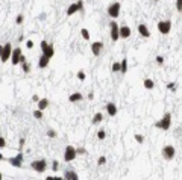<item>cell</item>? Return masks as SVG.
<instances>
[{"mask_svg": "<svg viewBox=\"0 0 182 180\" xmlns=\"http://www.w3.org/2000/svg\"><path fill=\"white\" fill-rule=\"evenodd\" d=\"M153 127H156L159 130H169L171 127V114L165 112L164 115H162L161 120H158L156 123H153Z\"/></svg>", "mask_w": 182, "mask_h": 180, "instance_id": "6da1fadb", "label": "cell"}, {"mask_svg": "<svg viewBox=\"0 0 182 180\" xmlns=\"http://www.w3.org/2000/svg\"><path fill=\"white\" fill-rule=\"evenodd\" d=\"M31 169H33L35 173H46V169H47V160L46 159H35V160H32L31 162Z\"/></svg>", "mask_w": 182, "mask_h": 180, "instance_id": "7a4b0ae2", "label": "cell"}, {"mask_svg": "<svg viewBox=\"0 0 182 180\" xmlns=\"http://www.w3.org/2000/svg\"><path fill=\"white\" fill-rule=\"evenodd\" d=\"M120 11H122V3H120V2H112V3L108 6V9H106L108 15L111 17L112 20L118 18V15H120Z\"/></svg>", "mask_w": 182, "mask_h": 180, "instance_id": "3957f363", "label": "cell"}, {"mask_svg": "<svg viewBox=\"0 0 182 180\" xmlns=\"http://www.w3.org/2000/svg\"><path fill=\"white\" fill-rule=\"evenodd\" d=\"M161 156L165 160H173L175 156H176V148L173 145H164L162 150H161Z\"/></svg>", "mask_w": 182, "mask_h": 180, "instance_id": "277c9868", "label": "cell"}, {"mask_svg": "<svg viewBox=\"0 0 182 180\" xmlns=\"http://www.w3.org/2000/svg\"><path fill=\"white\" fill-rule=\"evenodd\" d=\"M23 159H25V154H23V152H18L17 156L8 158V163H11L14 168H21L23 167Z\"/></svg>", "mask_w": 182, "mask_h": 180, "instance_id": "5b68a950", "label": "cell"}, {"mask_svg": "<svg viewBox=\"0 0 182 180\" xmlns=\"http://www.w3.org/2000/svg\"><path fill=\"white\" fill-rule=\"evenodd\" d=\"M78 158V154H76V148L73 145H67L65 150H64V160L65 162H73V160Z\"/></svg>", "mask_w": 182, "mask_h": 180, "instance_id": "8992f818", "label": "cell"}, {"mask_svg": "<svg viewBox=\"0 0 182 180\" xmlns=\"http://www.w3.org/2000/svg\"><path fill=\"white\" fill-rule=\"evenodd\" d=\"M11 53H12V44L11 42L3 44V50H2V55H0V61H2L3 64H6L8 59L11 58Z\"/></svg>", "mask_w": 182, "mask_h": 180, "instance_id": "52a82bcc", "label": "cell"}, {"mask_svg": "<svg viewBox=\"0 0 182 180\" xmlns=\"http://www.w3.org/2000/svg\"><path fill=\"white\" fill-rule=\"evenodd\" d=\"M158 30H159L161 35H169L170 30H171V21L170 20L158 21Z\"/></svg>", "mask_w": 182, "mask_h": 180, "instance_id": "ba28073f", "label": "cell"}, {"mask_svg": "<svg viewBox=\"0 0 182 180\" xmlns=\"http://www.w3.org/2000/svg\"><path fill=\"white\" fill-rule=\"evenodd\" d=\"M82 8H84V2H82V0H78L76 3H71L70 6L67 8V15H68V17L74 15V14L78 12V11H80Z\"/></svg>", "mask_w": 182, "mask_h": 180, "instance_id": "9c48e42d", "label": "cell"}, {"mask_svg": "<svg viewBox=\"0 0 182 180\" xmlns=\"http://www.w3.org/2000/svg\"><path fill=\"white\" fill-rule=\"evenodd\" d=\"M118 24H117V21L116 20H111L109 21V29H111V40L114 41V42H117L118 40H120V36H118Z\"/></svg>", "mask_w": 182, "mask_h": 180, "instance_id": "30bf717a", "label": "cell"}, {"mask_svg": "<svg viewBox=\"0 0 182 180\" xmlns=\"http://www.w3.org/2000/svg\"><path fill=\"white\" fill-rule=\"evenodd\" d=\"M103 48H105V44L102 41H96V42H91V53L97 58L102 55V52H103Z\"/></svg>", "mask_w": 182, "mask_h": 180, "instance_id": "8fae6325", "label": "cell"}, {"mask_svg": "<svg viewBox=\"0 0 182 180\" xmlns=\"http://www.w3.org/2000/svg\"><path fill=\"white\" fill-rule=\"evenodd\" d=\"M21 48L20 47H17V48H12V53H11V62H12V65H18L20 64V56H21Z\"/></svg>", "mask_w": 182, "mask_h": 180, "instance_id": "7c38bea8", "label": "cell"}, {"mask_svg": "<svg viewBox=\"0 0 182 180\" xmlns=\"http://www.w3.org/2000/svg\"><path fill=\"white\" fill-rule=\"evenodd\" d=\"M131 33H132V30H131L129 26H120L118 27V36H120L122 40H128V38L131 36Z\"/></svg>", "mask_w": 182, "mask_h": 180, "instance_id": "4fadbf2b", "label": "cell"}, {"mask_svg": "<svg viewBox=\"0 0 182 180\" xmlns=\"http://www.w3.org/2000/svg\"><path fill=\"white\" fill-rule=\"evenodd\" d=\"M137 30H138V33H140V36H143V38H150V30H149V27H147L144 23L138 24Z\"/></svg>", "mask_w": 182, "mask_h": 180, "instance_id": "5bb4252c", "label": "cell"}, {"mask_svg": "<svg viewBox=\"0 0 182 180\" xmlns=\"http://www.w3.org/2000/svg\"><path fill=\"white\" fill-rule=\"evenodd\" d=\"M106 114L109 116H116L117 115V105L114 103V101H109V103H106Z\"/></svg>", "mask_w": 182, "mask_h": 180, "instance_id": "9a60e30c", "label": "cell"}, {"mask_svg": "<svg viewBox=\"0 0 182 180\" xmlns=\"http://www.w3.org/2000/svg\"><path fill=\"white\" fill-rule=\"evenodd\" d=\"M49 62H50V59H49V58H47L46 55H41V56H40V59H38V68L44 70V68H47V67H49Z\"/></svg>", "mask_w": 182, "mask_h": 180, "instance_id": "2e32d148", "label": "cell"}, {"mask_svg": "<svg viewBox=\"0 0 182 180\" xmlns=\"http://www.w3.org/2000/svg\"><path fill=\"white\" fill-rule=\"evenodd\" d=\"M43 55H46L49 59H52V58L55 56V47H53V44H50V42H49V44H47V47L43 50Z\"/></svg>", "mask_w": 182, "mask_h": 180, "instance_id": "e0dca14e", "label": "cell"}, {"mask_svg": "<svg viewBox=\"0 0 182 180\" xmlns=\"http://www.w3.org/2000/svg\"><path fill=\"white\" fill-rule=\"evenodd\" d=\"M62 179H65V180H78L79 176H78L76 171H73V169H67V171H64V177Z\"/></svg>", "mask_w": 182, "mask_h": 180, "instance_id": "ac0fdd59", "label": "cell"}, {"mask_svg": "<svg viewBox=\"0 0 182 180\" xmlns=\"http://www.w3.org/2000/svg\"><path fill=\"white\" fill-rule=\"evenodd\" d=\"M84 100V95L80 94V92H73L70 97H68V101L70 103H79V101Z\"/></svg>", "mask_w": 182, "mask_h": 180, "instance_id": "d6986e66", "label": "cell"}, {"mask_svg": "<svg viewBox=\"0 0 182 180\" xmlns=\"http://www.w3.org/2000/svg\"><path fill=\"white\" fill-rule=\"evenodd\" d=\"M37 103H38V109L44 112V109H47V108H49V103H50V101L47 100V99H40V100L37 101Z\"/></svg>", "mask_w": 182, "mask_h": 180, "instance_id": "ffe728a7", "label": "cell"}, {"mask_svg": "<svg viewBox=\"0 0 182 180\" xmlns=\"http://www.w3.org/2000/svg\"><path fill=\"white\" fill-rule=\"evenodd\" d=\"M102 121H103V114L102 112H96L94 116H93V124L97 126V124L102 123Z\"/></svg>", "mask_w": 182, "mask_h": 180, "instance_id": "44dd1931", "label": "cell"}, {"mask_svg": "<svg viewBox=\"0 0 182 180\" xmlns=\"http://www.w3.org/2000/svg\"><path fill=\"white\" fill-rule=\"evenodd\" d=\"M143 85H144V88H146L147 91H152L153 88H155V82H153L152 79H144Z\"/></svg>", "mask_w": 182, "mask_h": 180, "instance_id": "7402d4cb", "label": "cell"}, {"mask_svg": "<svg viewBox=\"0 0 182 180\" xmlns=\"http://www.w3.org/2000/svg\"><path fill=\"white\" fill-rule=\"evenodd\" d=\"M128 59H126V58H124V59L120 62V73H122V74H126V73H128Z\"/></svg>", "mask_w": 182, "mask_h": 180, "instance_id": "603a6c76", "label": "cell"}, {"mask_svg": "<svg viewBox=\"0 0 182 180\" xmlns=\"http://www.w3.org/2000/svg\"><path fill=\"white\" fill-rule=\"evenodd\" d=\"M21 65V70H23V73H25V74H29V73H31V64H29V62H23V64H20Z\"/></svg>", "mask_w": 182, "mask_h": 180, "instance_id": "cb8c5ba5", "label": "cell"}, {"mask_svg": "<svg viewBox=\"0 0 182 180\" xmlns=\"http://www.w3.org/2000/svg\"><path fill=\"white\" fill-rule=\"evenodd\" d=\"M76 154H78V156H87L88 152H87V148H85V147H78V148H76Z\"/></svg>", "mask_w": 182, "mask_h": 180, "instance_id": "d4e9b609", "label": "cell"}, {"mask_svg": "<svg viewBox=\"0 0 182 180\" xmlns=\"http://www.w3.org/2000/svg\"><path fill=\"white\" fill-rule=\"evenodd\" d=\"M80 35H82V38L85 41H90V32H88V29H80Z\"/></svg>", "mask_w": 182, "mask_h": 180, "instance_id": "484cf974", "label": "cell"}, {"mask_svg": "<svg viewBox=\"0 0 182 180\" xmlns=\"http://www.w3.org/2000/svg\"><path fill=\"white\" fill-rule=\"evenodd\" d=\"M32 115H33V118H35V120H41L43 116H44V114H43V111H40V109L33 111V112H32Z\"/></svg>", "mask_w": 182, "mask_h": 180, "instance_id": "4316f807", "label": "cell"}, {"mask_svg": "<svg viewBox=\"0 0 182 180\" xmlns=\"http://www.w3.org/2000/svg\"><path fill=\"white\" fill-rule=\"evenodd\" d=\"M76 77H78V79H79L80 82H84L85 79H87V74H85V71H84V70H80V71H78Z\"/></svg>", "mask_w": 182, "mask_h": 180, "instance_id": "83f0119b", "label": "cell"}, {"mask_svg": "<svg viewBox=\"0 0 182 180\" xmlns=\"http://www.w3.org/2000/svg\"><path fill=\"white\" fill-rule=\"evenodd\" d=\"M105 138H106V132H105L103 129H100L99 132H97V139H100V141H103Z\"/></svg>", "mask_w": 182, "mask_h": 180, "instance_id": "f1b7e54d", "label": "cell"}, {"mask_svg": "<svg viewBox=\"0 0 182 180\" xmlns=\"http://www.w3.org/2000/svg\"><path fill=\"white\" fill-rule=\"evenodd\" d=\"M134 138H135V141H137L138 144H143V142H144V136H143V135L135 133V135H134Z\"/></svg>", "mask_w": 182, "mask_h": 180, "instance_id": "f546056e", "label": "cell"}, {"mask_svg": "<svg viewBox=\"0 0 182 180\" xmlns=\"http://www.w3.org/2000/svg\"><path fill=\"white\" fill-rule=\"evenodd\" d=\"M111 70H112V73H120V62H114Z\"/></svg>", "mask_w": 182, "mask_h": 180, "instance_id": "4dcf8cb0", "label": "cell"}, {"mask_svg": "<svg viewBox=\"0 0 182 180\" xmlns=\"http://www.w3.org/2000/svg\"><path fill=\"white\" fill-rule=\"evenodd\" d=\"M105 163H106V156H100L97 159V165H99V167H103Z\"/></svg>", "mask_w": 182, "mask_h": 180, "instance_id": "1f68e13d", "label": "cell"}, {"mask_svg": "<svg viewBox=\"0 0 182 180\" xmlns=\"http://www.w3.org/2000/svg\"><path fill=\"white\" fill-rule=\"evenodd\" d=\"M47 136H49V138H56V136H58V133H56V130L49 129V130H47Z\"/></svg>", "mask_w": 182, "mask_h": 180, "instance_id": "d6a6232c", "label": "cell"}, {"mask_svg": "<svg viewBox=\"0 0 182 180\" xmlns=\"http://www.w3.org/2000/svg\"><path fill=\"white\" fill-rule=\"evenodd\" d=\"M23 21H25V17H23L21 14H18V15L15 17V23L18 24V26H20V24H23Z\"/></svg>", "mask_w": 182, "mask_h": 180, "instance_id": "836d02e7", "label": "cell"}, {"mask_svg": "<svg viewBox=\"0 0 182 180\" xmlns=\"http://www.w3.org/2000/svg\"><path fill=\"white\" fill-rule=\"evenodd\" d=\"M155 61H156L158 65H162V64H164V56H162V55H158V56L155 58Z\"/></svg>", "mask_w": 182, "mask_h": 180, "instance_id": "e575fe53", "label": "cell"}, {"mask_svg": "<svg viewBox=\"0 0 182 180\" xmlns=\"http://www.w3.org/2000/svg\"><path fill=\"white\" fill-rule=\"evenodd\" d=\"M52 169H53L55 173L59 169V162H58V160H53V162H52Z\"/></svg>", "mask_w": 182, "mask_h": 180, "instance_id": "d590c367", "label": "cell"}, {"mask_svg": "<svg viewBox=\"0 0 182 180\" xmlns=\"http://www.w3.org/2000/svg\"><path fill=\"white\" fill-rule=\"evenodd\" d=\"M167 89L176 91V83H175V82H170V83H167Z\"/></svg>", "mask_w": 182, "mask_h": 180, "instance_id": "8d00e7d4", "label": "cell"}, {"mask_svg": "<svg viewBox=\"0 0 182 180\" xmlns=\"http://www.w3.org/2000/svg\"><path fill=\"white\" fill-rule=\"evenodd\" d=\"M6 139H5L3 138V136H0V148H5V147H6Z\"/></svg>", "mask_w": 182, "mask_h": 180, "instance_id": "74e56055", "label": "cell"}, {"mask_svg": "<svg viewBox=\"0 0 182 180\" xmlns=\"http://www.w3.org/2000/svg\"><path fill=\"white\" fill-rule=\"evenodd\" d=\"M176 9H178V12H181V9H182V0H176Z\"/></svg>", "mask_w": 182, "mask_h": 180, "instance_id": "f35d334b", "label": "cell"}, {"mask_svg": "<svg viewBox=\"0 0 182 180\" xmlns=\"http://www.w3.org/2000/svg\"><path fill=\"white\" fill-rule=\"evenodd\" d=\"M25 141H26L25 138H21V139H20V145H18V152H23V145H25Z\"/></svg>", "mask_w": 182, "mask_h": 180, "instance_id": "ab89813d", "label": "cell"}, {"mask_svg": "<svg viewBox=\"0 0 182 180\" xmlns=\"http://www.w3.org/2000/svg\"><path fill=\"white\" fill-rule=\"evenodd\" d=\"M26 47L29 48V50H31V48H33V41L32 40H27L26 41Z\"/></svg>", "mask_w": 182, "mask_h": 180, "instance_id": "60d3db41", "label": "cell"}, {"mask_svg": "<svg viewBox=\"0 0 182 180\" xmlns=\"http://www.w3.org/2000/svg\"><path fill=\"white\" fill-rule=\"evenodd\" d=\"M47 44H49L47 41H41V44H40V47H41V52H43V50H44V48L47 47Z\"/></svg>", "mask_w": 182, "mask_h": 180, "instance_id": "b9f144b4", "label": "cell"}, {"mask_svg": "<svg viewBox=\"0 0 182 180\" xmlns=\"http://www.w3.org/2000/svg\"><path fill=\"white\" fill-rule=\"evenodd\" d=\"M23 62H26V55H23V53H21V56H20V64H23Z\"/></svg>", "mask_w": 182, "mask_h": 180, "instance_id": "7bdbcfd3", "label": "cell"}, {"mask_svg": "<svg viewBox=\"0 0 182 180\" xmlns=\"http://www.w3.org/2000/svg\"><path fill=\"white\" fill-rule=\"evenodd\" d=\"M38 100H40V97H38L37 94H33L32 95V101H38Z\"/></svg>", "mask_w": 182, "mask_h": 180, "instance_id": "ee69618b", "label": "cell"}, {"mask_svg": "<svg viewBox=\"0 0 182 180\" xmlns=\"http://www.w3.org/2000/svg\"><path fill=\"white\" fill-rule=\"evenodd\" d=\"M94 99V94H93V92H90V94H88V100H93Z\"/></svg>", "mask_w": 182, "mask_h": 180, "instance_id": "f6af8a7d", "label": "cell"}, {"mask_svg": "<svg viewBox=\"0 0 182 180\" xmlns=\"http://www.w3.org/2000/svg\"><path fill=\"white\" fill-rule=\"evenodd\" d=\"M2 50H3V46L0 44V55H2Z\"/></svg>", "mask_w": 182, "mask_h": 180, "instance_id": "bcb514c9", "label": "cell"}, {"mask_svg": "<svg viewBox=\"0 0 182 180\" xmlns=\"http://www.w3.org/2000/svg\"><path fill=\"white\" fill-rule=\"evenodd\" d=\"M3 159H5V158H3V154H2V153H0V160H3Z\"/></svg>", "mask_w": 182, "mask_h": 180, "instance_id": "7dc6e473", "label": "cell"}, {"mask_svg": "<svg viewBox=\"0 0 182 180\" xmlns=\"http://www.w3.org/2000/svg\"><path fill=\"white\" fill-rule=\"evenodd\" d=\"M2 179H3V174H2V173H0V180H2Z\"/></svg>", "mask_w": 182, "mask_h": 180, "instance_id": "c3c4849f", "label": "cell"}, {"mask_svg": "<svg viewBox=\"0 0 182 180\" xmlns=\"http://www.w3.org/2000/svg\"><path fill=\"white\" fill-rule=\"evenodd\" d=\"M153 2H159V0H153Z\"/></svg>", "mask_w": 182, "mask_h": 180, "instance_id": "681fc988", "label": "cell"}]
</instances>
